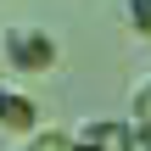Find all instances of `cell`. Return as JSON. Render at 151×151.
Listing matches in <instances>:
<instances>
[{"mask_svg":"<svg viewBox=\"0 0 151 151\" xmlns=\"http://www.w3.org/2000/svg\"><path fill=\"white\" fill-rule=\"evenodd\" d=\"M0 56H6L11 73H50L62 50H56V39H50L45 28H6Z\"/></svg>","mask_w":151,"mask_h":151,"instance_id":"obj_1","label":"cell"},{"mask_svg":"<svg viewBox=\"0 0 151 151\" xmlns=\"http://www.w3.org/2000/svg\"><path fill=\"white\" fill-rule=\"evenodd\" d=\"M78 146L84 151H140V129L134 123H118V118H101V123H84L78 129Z\"/></svg>","mask_w":151,"mask_h":151,"instance_id":"obj_2","label":"cell"},{"mask_svg":"<svg viewBox=\"0 0 151 151\" xmlns=\"http://www.w3.org/2000/svg\"><path fill=\"white\" fill-rule=\"evenodd\" d=\"M0 129H6V134L39 129V106H34L28 95H17V90H0Z\"/></svg>","mask_w":151,"mask_h":151,"instance_id":"obj_3","label":"cell"},{"mask_svg":"<svg viewBox=\"0 0 151 151\" xmlns=\"http://www.w3.org/2000/svg\"><path fill=\"white\" fill-rule=\"evenodd\" d=\"M123 11H129V22H134V34L151 45V0H123Z\"/></svg>","mask_w":151,"mask_h":151,"instance_id":"obj_4","label":"cell"},{"mask_svg":"<svg viewBox=\"0 0 151 151\" xmlns=\"http://www.w3.org/2000/svg\"><path fill=\"white\" fill-rule=\"evenodd\" d=\"M134 129H140V134L151 129V78L140 84V90H134Z\"/></svg>","mask_w":151,"mask_h":151,"instance_id":"obj_5","label":"cell"}]
</instances>
